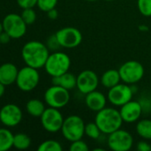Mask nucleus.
Listing matches in <instances>:
<instances>
[{
  "instance_id": "c756f323",
  "label": "nucleus",
  "mask_w": 151,
  "mask_h": 151,
  "mask_svg": "<svg viewBox=\"0 0 151 151\" xmlns=\"http://www.w3.org/2000/svg\"><path fill=\"white\" fill-rule=\"evenodd\" d=\"M46 46L49 49V50H53V51H57V50L61 47L59 41L55 35H53L48 37L46 41Z\"/></svg>"
},
{
  "instance_id": "cd10ccee",
  "label": "nucleus",
  "mask_w": 151,
  "mask_h": 151,
  "mask_svg": "<svg viewBox=\"0 0 151 151\" xmlns=\"http://www.w3.org/2000/svg\"><path fill=\"white\" fill-rule=\"evenodd\" d=\"M58 4V0H37V7L43 11L47 12L48 11L56 7Z\"/></svg>"
},
{
  "instance_id": "412c9836",
  "label": "nucleus",
  "mask_w": 151,
  "mask_h": 151,
  "mask_svg": "<svg viewBox=\"0 0 151 151\" xmlns=\"http://www.w3.org/2000/svg\"><path fill=\"white\" fill-rule=\"evenodd\" d=\"M13 135L10 130L0 128V151H7L13 147Z\"/></svg>"
},
{
  "instance_id": "58836bf2",
  "label": "nucleus",
  "mask_w": 151,
  "mask_h": 151,
  "mask_svg": "<svg viewBox=\"0 0 151 151\" xmlns=\"http://www.w3.org/2000/svg\"><path fill=\"white\" fill-rule=\"evenodd\" d=\"M105 1H113V0H105Z\"/></svg>"
},
{
  "instance_id": "9b49d317",
  "label": "nucleus",
  "mask_w": 151,
  "mask_h": 151,
  "mask_svg": "<svg viewBox=\"0 0 151 151\" xmlns=\"http://www.w3.org/2000/svg\"><path fill=\"white\" fill-rule=\"evenodd\" d=\"M61 47L66 49H73L80 45L83 35L79 29L73 27H66L61 28L55 33Z\"/></svg>"
},
{
  "instance_id": "4468645a",
  "label": "nucleus",
  "mask_w": 151,
  "mask_h": 151,
  "mask_svg": "<svg viewBox=\"0 0 151 151\" xmlns=\"http://www.w3.org/2000/svg\"><path fill=\"white\" fill-rule=\"evenodd\" d=\"M22 119V111L20 108L13 104L4 105L0 109V122L7 127L18 126Z\"/></svg>"
},
{
  "instance_id": "9d476101",
  "label": "nucleus",
  "mask_w": 151,
  "mask_h": 151,
  "mask_svg": "<svg viewBox=\"0 0 151 151\" xmlns=\"http://www.w3.org/2000/svg\"><path fill=\"white\" fill-rule=\"evenodd\" d=\"M42 127L48 133H57L61 131L64 118L59 109L49 107L46 108L40 117Z\"/></svg>"
},
{
  "instance_id": "a211bd4d",
  "label": "nucleus",
  "mask_w": 151,
  "mask_h": 151,
  "mask_svg": "<svg viewBox=\"0 0 151 151\" xmlns=\"http://www.w3.org/2000/svg\"><path fill=\"white\" fill-rule=\"evenodd\" d=\"M53 84L61 86L68 90H71L77 88V76L67 72L60 76L53 77Z\"/></svg>"
},
{
  "instance_id": "393cba45",
  "label": "nucleus",
  "mask_w": 151,
  "mask_h": 151,
  "mask_svg": "<svg viewBox=\"0 0 151 151\" xmlns=\"http://www.w3.org/2000/svg\"><path fill=\"white\" fill-rule=\"evenodd\" d=\"M38 151H62L61 144L55 140H46L39 144Z\"/></svg>"
},
{
  "instance_id": "f8f14e48",
  "label": "nucleus",
  "mask_w": 151,
  "mask_h": 151,
  "mask_svg": "<svg viewBox=\"0 0 151 151\" xmlns=\"http://www.w3.org/2000/svg\"><path fill=\"white\" fill-rule=\"evenodd\" d=\"M133 91L129 84L125 82L118 83L113 88L109 89L108 100L109 102L117 107H121L125 104L132 100Z\"/></svg>"
},
{
  "instance_id": "bb28decb",
  "label": "nucleus",
  "mask_w": 151,
  "mask_h": 151,
  "mask_svg": "<svg viewBox=\"0 0 151 151\" xmlns=\"http://www.w3.org/2000/svg\"><path fill=\"white\" fill-rule=\"evenodd\" d=\"M137 6L139 12L145 17L151 16V0H138Z\"/></svg>"
},
{
  "instance_id": "c9c22d12",
  "label": "nucleus",
  "mask_w": 151,
  "mask_h": 151,
  "mask_svg": "<svg viewBox=\"0 0 151 151\" xmlns=\"http://www.w3.org/2000/svg\"><path fill=\"white\" fill-rule=\"evenodd\" d=\"M139 28H140L141 30H143V31H148V30H149V27H145V26H140Z\"/></svg>"
},
{
  "instance_id": "e433bc0d",
  "label": "nucleus",
  "mask_w": 151,
  "mask_h": 151,
  "mask_svg": "<svg viewBox=\"0 0 151 151\" xmlns=\"http://www.w3.org/2000/svg\"><path fill=\"white\" fill-rule=\"evenodd\" d=\"M4 31V26H3V23L0 22V34Z\"/></svg>"
},
{
  "instance_id": "ddd939ff",
  "label": "nucleus",
  "mask_w": 151,
  "mask_h": 151,
  "mask_svg": "<svg viewBox=\"0 0 151 151\" xmlns=\"http://www.w3.org/2000/svg\"><path fill=\"white\" fill-rule=\"evenodd\" d=\"M99 82L97 73L92 70H84L77 76V88L84 95L96 90Z\"/></svg>"
},
{
  "instance_id": "72a5a7b5",
  "label": "nucleus",
  "mask_w": 151,
  "mask_h": 151,
  "mask_svg": "<svg viewBox=\"0 0 151 151\" xmlns=\"http://www.w3.org/2000/svg\"><path fill=\"white\" fill-rule=\"evenodd\" d=\"M47 16L50 19H56L59 16V12L56 10V8H53L47 12Z\"/></svg>"
},
{
  "instance_id": "2eb2a0df",
  "label": "nucleus",
  "mask_w": 151,
  "mask_h": 151,
  "mask_svg": "<svg viewBox=\"0 0 151 151\" xmlns=\"http://www.w3.org/2000/svg\"><path fill=\"white\" fill-rule=\"evenodd\" d=\"M120 114L124 122L134 123L141 118L143 109L141 103L137 101H129L120 107Z\"/></svg>"
},
{
  "instance_id": "6ab92c4d",
  "label": "nucleus",
  "mask_w": 151,
  "mask_h": 151,
  "mask_svg": "<svg viewBox=\"0 0 151 151\" xmlns=\"http://www.w3.org/2000/svg\"><path fill=\"white\" fill-rule=\"evenodd\" d=\"M120 81H121V77H120L119 71L116 69L107 70L106 72L103 73L101 78V85L108 89L117 85L118 83H120Z\"/></svg>"
},
{
  "instance_id": "b1692460",
  "label": "nucleus",
  "mask_w": 151,
  "mask_h": 151,
  "mask_svg": "<svg viewBox=\"0 0 151 151\" xmlns=\"http://www.w3.org/2000/svg\"><path fill=\"white\" fill-rule=\"evenodd\" d=\"M101 131L100 129V127H98V125L94 122H88L87 124H85V134L89 137L90 139L93 140H98L101 137Z\"/></svg>"
},
{
  "instance_id": "dca6fc26",
  "label": "nucleus",
  "mask_w": 151,
  "mask_h": 151,
  "mask_svg": "<svg viewBox=\"0 0 151 151\" xmlns=\"http://www.w3.org/2000/svg\"><path fill=\"white\" fill-rule=\"evenodd\" d=\"M85 105L87 108L94 112H98L106 107L107 97L100 91L94 90L85 95Z\"/></svg>"
},
{
  "instance_id": "f257e3e1",
  "label": "nucleus",
  "mask_w": 151,
  "mask_h": 151,
  "mask_svg": "<svg viewBox=\"0 0 151 151\" xmlns=\"http://www.w3.org/2000/svg\"><path fill=\"white\" fill-rule=\"evenodd\" d=\"M49 51L46 44L38 41H29L21 49V58L26 65L40 69L44 66L50 55Z\"/></svg>"
},
{
  "instance_id": "4be33fe9",
  "label": "nucleus",
  "mask_w": 151,
  "mask_h": 151,
  "mask_svg": "<svg viewBox=\"0 0 151 151\" xmlns=\"http://www.w3.org/2000/svg\"><path fill=\"white\" fill-rule=\"evenodd\" d=\"M136 132L143 140H151V119H145L138 121L136 125Z\"/></svg>"
},
{
  "instance_id": "473e14b6",
  "label": "nucleus",
  "mask_w": 151,
  "mask_h": 151,
  "mask_svg": "<svg viewBox=\"0 0 151 151\" xmlns=\"http://www.w3.org/2000/svg\"><path fill=\"white\" fill-rule=\"evenodd\" d=\"M12 39V37L5 32V31H3L1 34H0V42L3 43V44H6L10 42V40Z\"/></svg>"
},
{
  "instance_id": "7ed1b4c3",
  "label": "nucleus",
  "mask_w": 151,
  "mask_h": 151,
  "mask_svg": "<svg viewBox=\"0 0 151 151\" xmlns=\"http://www.w3.org/2000/svg\"><path fill=\"white\" fill-rule=\"evenodd\" d=\"M70 65L71 60L68 54L61 51H53L50 53L44 67L50 76L56 77L69 72Z\"/></svg>"
},
{
  "instance_id": "423d86ee",
  "label": "nucleus",
  "mask_w": 151,
  "mask_h": 151,
  "mask_svg": "<svg viewBox=\"0 0 151 151\" xmlns=\"http://www.w3.org/2000/svg\"><path fill=\"white\" fill-rule=\"evenodd\" d=\"M37 70L28 65L19 70L15 81L19 89L24 92H29L37 87L40 81V75Z\"/></svg>"
},
{
  "instance_id": "4c0bfd02",
  "label": "nucleus",
  "mask_w": 151,
  "mask_h": 151,
  "mask_svg": "<svg viewBox=\"0 0 151 151\" xmlns=\"http://www.w3.org/2000/svg\"><path fill=\"white\" fill-rule=\"evenodd\" d=\"M86 1H89V2H93V1H96V0H86Z\"/></svg>"
},
{
  "instance_id": "0eeeda50",
  "label": "nucleus",
  "mask_w": 151,
  "mask_h": 151,
  "mask_svg": "<svg viewBox=\"0 0 151 151\" xmlns=\"http://www.w3.org/2000/svg\"><path fill=\"white\" fill-rule=\"evenodd\" d=\"M118 71L121 81L129 85L139 82L144 76V67L136 60H129L124 63Z\"/></svg>"
},
{
  "instance_id": "aec40b11",
  "label": "nucleus",
  "mask_w": 151,
  "mask_h": 151,
  "mask_svg": "<svg viewBox=\"0 0 151 151\" xmlns=\"http://www.w3.org/2000/svg\"><path fill=\"white\" fill-rule=\"evenodd\" d=\"M45 109L44 104L39 99H30L26 104L27 112L34 118H40Z\"/></svg>"
},
{
  "instance_id": "1a4fd4ad",
  "label": "nucleus",
  "mask_w": 151,
  "mask_h": 151,
  "mask_svg": "<svg viewBox=\"0 0 151 151\" xmlns=\"http://www.w3.org/2000/svg\"><path fill=\"white\" fill-rule=\"evenodd\" d=\"M4 31H5L12 39L21 38L27 31V24L22 19L21 16L17 13L7 14L3 21Z\"/></svg>"
},
{
  "instance_id": "20e7f679",
  "label": "nucleus",
  "mask_w": 151,
  "mask_h": 151,
  "mask_svg": "<svg viewBox=\"0 0 151 151\" xmlns=\"http://www.w3.org/2000/svg\"><path fill=\"white\" fill-rule=\"evenodd\" d=\"M85 123L83 119L77 115H69L64 119L61 132L63 137L72 142L80 140L85 135Z\"/></svg>"
},
{
  "instance_id": "a878e982",
  "label": "nucleus",
  "mask_w": 151,
  "mask_h": 151,
  "mask_svg": "<svg viewBox=\"0 0 151 151\" xmlns=\"http://www.w3.org/2000/svg\"><path fill=\"white\" fill-rule=\"evenodd\" d=\"M20 16L27 25H32L36 19V13L33 8L23 9Z\"/></svg>"
},
{
  "instance_id": "39448f33",
  "label": "nucleus",
  "mask_w": 151,
  "mask_h": 151,
  "mask_svg": "<svg viewBox=\"0 0 151 151\" xmlns=\"http://www.w3.org/2000/svg\"><path fill=\"white\" fill-rule=\"evenodd\" d=\"M44 99L49 107L56 109L63 108L69 104L70 100L69 90L61 86L53 84V86L49 87L45 90Z\"/></svg>"
},
{
  "instance_id": "2f4dec72",
  "label": "nucleus",
  "mask_w": 151,
  "mask_h": 151,
  "mask_svg": "<svg viewBox=\"0 0 151 151\" xmlns=\"http://www.w3.org/2000/svg\"><path fill=\"white\" fill-rule=\"evenodd\" d=\"M137 150L139 151H150L151 146L146 141H141L137 144Z\"/></svg>"
},
{
  "instance_id": "c85d7f7f",
  "label": "nucleus",
  "mask_w": 151,
  "mask_h": 151,
  "mask_svg": "<svg viewBox=\"0 0 151 151\" xmlns=\"http://www.w3.org/2000/svg\"><path fill=\"white\" fill-rule=\"evenodd\" d=\"M89 147L86 144L85 142H84L82 139L77 140L71 142L69 146V151H88Z\"/></svg>"
},
{
  "instance_id": "f704fd0d",
  "label": "nucleus",
  "mask_w": 151,
  "mask_h": 151,
  "mask_svg": "<svg viewBox=\"0 0 151 151\" xmlns=\"http://www.w3.org/2000/svg\"><path fill=\"white\" fill-rule=\"evenodd\" d=\"M4 92H5V85L0 82V98L4 96Z\"/></svg>"
},
{
  "instance_id": "f3484780",
  "label": "nucleus",
  "mask_w": 151,
  "mask_h": 151,
  "mask_svg": "<svg viewBox=\"0 0 151 151\" xmlns=\"http://www.w3.org/2000/svg\"><path fill=\"white\" fill-rule=\"evenodd\" d=\"M18 72L19 70L14 64L12 63L2 64L0 65V82L4 84L5 86L15 83Z\"/></svg>"
},
{
  "instance_id": "f03ea898",
  "label": "nucleus",
  "mask_w": 151,
  "mask_h": 151,
  "mask_svg": "<svg viewBox=\"0 0 151 151\" xmlns=\"http://www.w3.org/2000/svg\"><path fill=\"white\" fill-rule=\"evenodd\" d=\"M94 121L100 127L101 133L108 135L120 129L124 122L120 111L111 107H105L96 112Z\"/></svg>"
},
{
  "instance_id": "7c9ffc66",
  "label": "nucleus",
  "mask_w": 151,
  "mask_h": 151,
  "mask_svg": "<svg viewBox=\"0 0 151 151\" xmlns=\"http://www.w3.org/2000/svg\"><path fill=\"white\" fill-rule=\"evenodd\" d=\"M16 2L21 9L34 8L37 4V0H16Z\"/></svg>"
},
{
  "instance_id": "6e6552de",
  "label": "nucleus",
  "mask_w": 151,
  "mask_h": 151,
  "mask_svg": "<svg viewBox=\"0 0 151 151\" xmlns=\"http://www.w3.org/2000/svg\"><path fill=\"white\" fill-rule=\"evenodd\" d=\"M108 146L113 151H128L133 145V135L124 129H118L108 136Z\"/></svg>"
},
{
  "instance_id": "5701e85b",
  "label": "nucleus",
  "mask_w": 151,
  "mask_h": 151,
  "mask_svg": "<svg viewBox=\"0 0 151 151\" xmlns=\"http://www.w3.org/2000/svg\"><path fill=\"white\" fill-rule=\"evenodd\" d=\"M31 145L30 137L23 133H19L13 135V147L20 150H27Z\"/></svg>"
}]
</instances>
